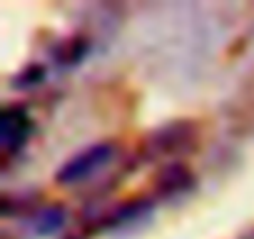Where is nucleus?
I'll use <instances>...</instances> for the list:
<instances>
[{"label":"nucleus","instance_id":"f257e3e1","mask_svg":"<svg viewBox=\"0 0 254 239\" xmlns=\"http://www.w3.org/2000/svg\"><path fill=\"white\" fill-rule=\"evenodd\" d=\"M115 160V145L112 142H95L90 147H85L82 152L72 155L58 172H55V182L58 184H80L85 179H90L92 175H97L102 167H107Z\"/></svg>","mask_w":254,"mask_h":239},{"label":"nucleus","instance_id":"f03ea898","mask_svg":"<svg viewBox=\"0 0 254 239\" xmlns=\"http://www.w3.org/2000/svg\"><path fill=\"white\" fill-rule=\"evenodd\" d=\"M33 135V117L23 105H5L0 112V150L5 155L18 152Z\"/></svg>","mask_w":254,"mask_h":239},{"label":"nucleus","instance_id":"7ed1b4c3","mask_svg":"<svg viewBox=\"0 0 254 239\" xmlns=\"http://www.w3.org/2000/svg\"><path fill=\"white\" fill-rule=\"evenodd\" d=\"M194 145V127L190 122H175L162 127L152 140H147V152L152 157H167V155H182Z\"/></svg>","mask_w":254,"mask_h":239},{"label":"nucleus","instance_id":"20e7f679","mask_svg":"<svg viewBox=\"0 0 254 239\" xmlns=\"http://www.w3.org/2000/svg\"><path fill=\"white\" fill-rule=\"evenodd\" d=\"M194 184V177L190 172L187 165L182 162H172V165H165L157 177H155V189L165 197H172V194H182L187 192L190 187Z\"/></svg>","mask_w":254,"mask_h":239},{"label":"nucleus","instance_id":"39448f33","mask_svg":"<svg viewBox=\"0 0 254 239\" xmlns=\"http://www.w3.org/2000/svg\"><path fill=\"white\" fill-rule=\"evenodd\" d=\"M90 50V40L85 35H67L63 40H58L53 48H50V58L63 65V67H70V65H77Z\"/></svg>","mask_w":254,"mask_h":239},{"label":"nucleus","instance_id":"423d86ee","mask_svg":"<svg viewBox=\"0 0 254 239\" xmlns=\"http://www.w3.org/2000/svg\"><path fill=\"white\" fill-rule=\"evenodd\" d=\"M65 224V209L63 207H43L33 217V232L35 234H55Z\"/></svg>","mask_w":254,"mask_h":239},{"label":"nucleus","instance_id":"0eeeda50","mask_svg":"<svg viewBox=\"0 0 254 239\" xmlns=\"http://www.w3.org/2000/svg\"><path fill=\"white\" fill-rule=\"evenodd\" d=\"M43 75H45V70L40 67V65H30V67H25L18 77H15V87H33V85H38V82H43Z\"/></svg>","mask_w":254,"mask_h":239}]
</instances>
